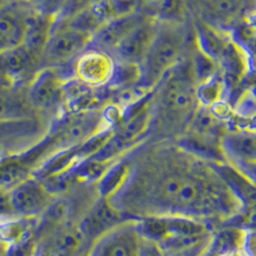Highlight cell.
<instances>
[{"mask_svg":"<svg viewBox=\"0 0 256 256\" xmlns=\"http://www.w3.org/2000/svg\"><path fill=\"white\" fill-rule=\"evenodd\" d=\"M6 154H8V150H6L3 145H0V159H2V158Z\"/></svg>","mask_w":256,"mask_h":256,"instance_id":"d6a6232c","label":"cell"},{"mask_svg":"<svg viewBox=\"0 0 256 256\" xmlns=\"http://www.w3.org/2000/svg\"><path fill=\"white\" fill-rule=\"evenodd\" d=\"M226 90H227V84L222 73H216L212 78L196 84V98H198V105L212 106V104L223 99Z\"/></svg>","mask_w":256,"mask_h":256,"instance_id":"cb8c5ba5","label":"cell"},{"mask_svg":"<svg viewBox=\"0 0 256 256\" xmlns=\"http://www.w3.org/2000/svg\"><path fill=\"white\" fill-rule=\"evenodd\" d=\"M130 174V162L128 160H118L116 163L112 162L105 169V172L96 182L99 196L110 198L123 187Z\"/></svg>","mask_w":256,"mask_h":256,"instance_id":"7402d4cb","label":"cell"},{"mask_svg":"<svg viewBox=\"0 0 256 256\" xmlns=\"http://www.w3.org/2000/svg\"><path fill=\"white\" fill-rule=\"evenodd\" d=\"M56 18L50 17V16L41 14L32 8L27 16L26 32H24L22 45H24L40 60L42 50L46 45L48 38L56 24Z\"/></svg>","mask_w":256,"mask_h":256,"instance_id":"ac0fdd59","label":"cell"},{"mask_svg":"<svg viewBox=\"0 0 256 256\" xmlns=\"http://www.w3.org/2000/svg\"><path fill=\"white\" fill-rule=\"evenodd\" d=\"M195 34L198 49L216 62V64L233 41L232 34L205 20H198L196 24Z\"/></svg>","mask_w":256,"mask_h":256,"instance_id":"9a60e30c","label":"cell"},{"mask_svg":"<svg viewBox=\"0 0 256 256\" xmlns=\"http://www.w3.org/2000/svg\"><path fill=\"white\" fill-rule=\"evenodd\" d=\"M63 77L56 68L45 67L38 70L30 82L27 98L32 109L40 113H52L63 98Z\"/></svg>","mask_w":256,"mask_h":256,"instance_id":"ba28073f","label":"cell"},{"mask_svg":"<svg viewBox=\"0 0 256 256\" xmlns=\"http://www.w3.org/2000/svg\"><path fill=\"white\" fill-rule=\"evenodd\" d=\"M42 124L35 116L24 120H0V145L8 150L12 145L41 138Z\"/></svg>","mask_w":256,"mask_h":256,"instance_id":"e0dca14e","label":"cell"},{"mask_svg":"<svg viewBox=\"0 0 256 256\" xmlns=\"http://www.w3.org/2000/svg\"><path fill=\"white\" fill-rule=\"evenodd\" d=\"M254 128L234 126L227 127L220 141L224 162L255 180L256 142Z\"/></svg>","mask_w":256,"mask_h":256,"instance_id":"5b68a950","label":"cell"},{"mask_svg":"<svg viewBox=\"0 0 256 256\" xmlns=\"http://www.w3.org/2000/svg\"><path fill=\"white\" fill-rule=\"evenodd\" d=\"M38 60L24 45L0 52V84L13 86L20 84Z\"/></svg>","mask_w":256,"mask_h":256,"instance_id":"4fadbf2b","label":"cell"},{"mask_svg":"<svg viewBox=\"0 0 256 256\" xmlns=\"http://www.w3.org/2000/svg\"><path fill=\"white\" fill-rule=\"evenodd\" d=\"M109 200L124 216L228 218L242 209L212 164L178 145L130 162L126 184Z\"/></svg>","mask_w":256,"mask_h":256,"instance_id":"6da1fadb","label":"cell"},{"mask_svg":"<svg viewBox=\"0 0 256 256\" xmlns=\"http://www.w3.org/2000/svg\"><path fill=\"white\" fill-rule=\"evenodd\" d=\"M13 218H17V216L13 212L9 190L0 187V222H6Z\"/></svg>","mask_w":256,"mask_h":256,"instance_id":"f1b7e54d","label":"cell"},{"mask_svg":"<svg viewBox=\"0 0 256 256\" xmlns=\"http://www.w3.org/2000/svg\"><path fill=\"white\" fill-rule=\"evenodd\" d=\"M36 246L34 238L30 236L24 237L14 244H9V248L6 256H34Z\"/></svg>","mask_w":256,"mask_h":256,"instance_id":"4316f807","label":"cell"},{"mask_svg":"<svg viewBox=\"0 0 256 256\" xmlns=\"http://www.w3.org/2000/svg\"><path fill=\"white\" fill-rule=\"evenodd\" d=\"M0 86H2V84H0Z\"/></svg>","mask_w":256,"mask_h":256,"instance_id":"d590c367","label":"cell"},{"mask_svg":"<svg viewBox=\"0 0 256 256\" xmlns=\"http://www.w3.org/2000/svg\"><path fill=\"white\" fill-rule=\"evenodd\" d=\"M146 14L138 12L128 17L114 18L102 24L91 38L90 45L96 49L104 50L112 56L116 45L124 38L128 32L131 31Z\"/></svg>","mask_w":256,"mask_h":256,"instance_id":"5bb4252c","label":"cell"},{"mask_svg":"<svg viewBox=\"0 0 256 256\" xmlns=\"http://www.w3.org/2000/svg\"><path fill=\"white\" fill-rule=\"evenodd\" d=\"M222 256H244V255H242L241 252H238V251L233 250V251H230V252L223 254V255H222Z\"/></svg>","mask_w":256,"mask_h":256,"instance_id":"1f68e13d","label":"cell"},{"mask_svg":"<svg viewBox=\"0 0 256 256\" xmlns=\"http://www.w3.org/2000/svg\"><path fill=\"white\" fill-rule=\"evenodd\" d=\"M34 113L27 91L0 86V120H24L34 116Z\"/></svg>","mask_w":256,"mask_h":256,"instance_id":"d6986e66","label":"cell"},{"mask_svg":"<svg viewBox=\"0 0 256 256\" xmlns=\"http://www.w3.org/2000/svg\"><path fill=\"white\" fill-rule=\"evenodd\" d=\"M140 238L136 222L124 220L94 241L88 256H137Z\"/></svg>","mask_w":256,"mask_h":256,"instance_id":"9c48e42d","label":"cell"},{"mask_svg":"<svg viewBox=\"0 0 256 256\" xmlns=\"http://www.w3.org/2000/svg\"><path fill=\"white\" fill-rule=\"evenodd\" d=\"M90 42L91 36L88 34L56 18L40 62L50 68L62 67L74 60L86 48L90 46Z\"/></svg>","mask_w":256,"mask_h":256,"instance_id":"277c9868","label":"cell"},{"mask_svg":"<svg viewBox=\"0 0 256 256\" xmlns=\"http://www.w3.org/2000/svg\"><path fill=\"white\" fill-rule=\"evenodd\" d=\"M156 24L155 18L146 14L113 50L114 60L140 66L154 40Z\"/></svg>","mask_w":256,"mask_h":256,"instance_id":"30bf717a","label":"cell"},{"mask_svg":"<svg viewBox=\"0 0 256 256\" xmlns=\"http://www.w3.org/2000/svg\"><path fill=\"white\" fill-rule=\"evenodd\" d=\"M17 2H20V3H26V4H28V6H31V3L34 2V0H17Z\"/></svg>","mask_w":256,"mask_h":256,"instance_id":"e575fe53","label":"cell"},{"mask_svg":"<svg viewBox=\"0 0 256 256\" xmlns=\"http://www.w3.org/2000/svg\"><path fill=\"white\" fill-rule=\"evenodd\" d=\"M156 24L154 40L138 66L140 80L137 88L145 92H152L166 73L182 62L187 44L186 24H166L159 20Z\"/></svg>","mask_w":256,"mask_h":256,"instance_id":"7a4b0ae2","label":"cell"},{"mask_svg":"<svg viewBox=\"0 0 256 256\" xmlns=\"http://www.w3.org/2000/svg\"><path fill=\"white\" fill-rule=\"evenodd\" d=\"M96 102V96L92 88L74 78L64 81L63 84V98L62 104L70 114L82 113L90 110Z\"/></svg>","mask_w":256,"mask_h":256,"instance_id":"44dd1931","label":"cell"},{"mask_svg":"<svg viewBox=\"0 0 256 256\" xmlns=\"http://www.w3.org/2000/svg\"><path fill=\"white\" fill-rule=\"evenodd\" d=\"M137 256H166V254L158 242L141 237Z\"/></svg>","mask_w":256,"mask_h":256,"instance_id":"f546056e","label":"cell"},{"mask_svg":"<svg viewBox=\"0 0 256 256\" xmlns=\"http://www.w3.org/2000/svg\"><path fill=\"white\" fill-rule=\"evenodd\" d=\"M13 2H17V0H0V6H8V4L13 3Z\"/></svg>","mask_w":256,"mask_h":256,"instance_id":"836d02e7","label":"cell"},{"mask_svg":"<svg viewBox=\"0 0 256 256\" xmlns=\"http://www.w3.org/2000/svg\"><path fill=\"white\" fill-rule=\"evenodd\" d=\"M166 0H140L141 8L145 9V14L152 18L156 17L158 12L166 4Z\"/></svg>","mask_w":256,"mask_h":256,"instance_id":"4dcf8cb0","label":"cell"},{"mask_svg":"<svg viewBox=\"0 0 256 256\" xmlns=\"http://www.w3.org/2000/svg\"><path fill=\"white\" fill-rule=\"evenodd\" d=\"M254 109H255V104H254V95L252 92H246L244 96L238 102V105L234 106V114L238 116L246 118L248 120L250 116V120L254 118Z\"/></svg>","mask_w":256,"mask_h":256,"instance_id":"83f0119b","label":"cell"},{"mask_svg":"<svg viewBox=\"0 0 256 256\" xmlns=\"http://www.w3.org/2000/svg\"><path fill=\"white\" fill-rule=\"evenodd\" d=\"M248 0H198L205 22L223 26L236 20L246 6Z\"/></svg>","mask_w":256,"mask_h":256,"instance_id":"ffe728a7","label":"cell"},{"mask_svg":"<svg viewBox=\"0 0 256 256\" xmlns=\"http://www.w3.org/2000/svg\"><path fill=\"white\" fill-rule=\"evenodd\" d=\"M158 91L152 90V110H158L160 116L172 124H186L198 108L196 82L191 66L180 68V62L164 76L156 84ZM155 86V88H156Z\"/></svg>","mask_w":256,"mask_h":256,"instance_id":"3957f363","label":"cell"},{"mask_svg":"<svg viewBox=\"0 0 256 256\" xmlns=\"http://www.w3.org/2000/svg\"><path fill=\"white\" fill-rule=\"evenodd\" d=\"M30 10L31 6L20 2L0 6V52L24 44Z\"/></svg>","mask_w":256,"mask_h":256,"instance_id":"7c38bea8","label":"cell"},{"mask_svg":"<svg viewBox=\"0 0 256 256\" xmlns=\"http://www.w3.org/2000/svg\"><path fill=\"white\" fill-rule=\"evenodd\" d=\"M72 63L74 78L88 88H98L109 84L116 60L104 50L86 48Z\"/></svg>","mask_w":256,"mask_h":256,"instance_id":"52a82bcc","label":"cell"},{"mask_svg":"<svg viewBox=\"0 0 256 256\" xmlns=\"http://www.w3.org/2000/svg\"><path fill=\"white\" fill-rule=\"evenodd\" d=\"M13 212L17 218L31 219L42 216L56 196L38 178H26L9 190Z\"/></svg>","mask_w":256,"mask_h":256,"instance_id":"8992f818","label":"cell"},{"mask_svg":"<svg viewBox=\"0 0 256 256\" xmlns=\"http://www.w3.org/2000/svg\"><path fill=\"white\" fill-rule=\"evenodd\" d=\"M214 168L224 184L228 187L233 195L236 196L237 200L241 202L242 208H250L255 204V184L254 180L240 172L238 169L230 166L226 162L222 163H210Z\"/></svg>","mask_w":256,"mask_h":256,"instance_id":"2e32d148","label":"cell"},{"mask_svg":"<svg viewBox=\"0 0 256 256\" xmlns=\"http://www.w3.org/2000/svg\"><path fill=\"white\" fill-rule=\"evenodd\" d=\"M124 214L116 209L109 198L99 196V198L90 206V209L84 212L78 228L84 234V240L96 241V240L120 226L124 222Z\"/></svg>","mask_w":256,"mask_h":256,"instance_id":"8fae6325","label":"cell"},{"mask_svg":"<svg viewBox=\"0 0 256 256\" xmlns=\"http://www.w3.org/2000/svg\"><path fill=\"white\" fill-rule=\"evenodd\" d=\"M102 4L109 20L136 14L141 9L140 0H102Z\"/></svg>","mask_w":256,"mask_h":256,"instance_id":"d4e9b609","label":"cell"},{"mask_svg":"<svg viewBox=\"0 0 256 256\" xmlns=\"http://www.w3.org/2000/svg\"><path fill=\"white\" fill-rule=\"evenodd\" d=\"M84 241L86 240L84 234L80 230L78 226H76V227L66 228L56 233L52 238V242L42 248L54 251L59 256H74Z\"/></svg>","mask_w":256,"mask_h":256,"instance_id":"603a6c76","label":"cell"},{"mask_svg":"<svg viewBox=\"0 0 256 256\" xmlns=\"http://www.w3.org/2000/svg\"><path fill=\"white\" fill-rule=\"evenodd\" d=\"M70 2V0H34L31 8L41 14L58 18L64 12V9L67 8Z\"/></svg>","mask_w":256,"mask_h":256,"instance_id":"484cf974","label":"cell"}]
</instances>
